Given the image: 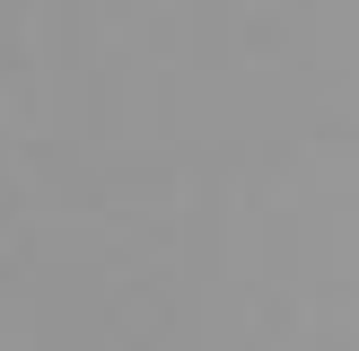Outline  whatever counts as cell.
Masks as SVG:
<instances>
[]
</instances>
